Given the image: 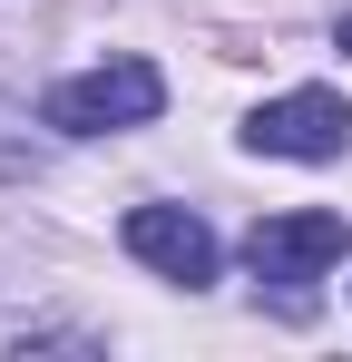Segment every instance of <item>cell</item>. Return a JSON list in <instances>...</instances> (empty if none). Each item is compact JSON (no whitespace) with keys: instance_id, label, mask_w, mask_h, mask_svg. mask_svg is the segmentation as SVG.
<instances>
[{"instance_id":"2","label":"cell","mask_w":352,"mask_h":362,"mask_svg":"<svg viewBox=\"0 0 352 362\" xmlns=\"http://www.w3.org/2000/svg\"><path fill=\"white\" fill-rule=\"evenodd\" d=\"M352 226L333 206H303V216H254V235H245V264L264 274V284H313L323 264H343Z\"/></svg>"},{"instance_id":"5","label":"cell","mask_w":352,"mask_h":362,"mask_svg":"<svg viewBox=\"0 0 352 362\" xmlns=\"http://www.w3.org/2000/svg\"><path fill=\"white\" fill-rule=\"evenodd\" d=\"M343 49H352V10H343Z\"/></svg>"},{"instance_id":"4","label":"cell","mask_w":352,"mask_h":362,"mask_svg":"<svg viewBox=\"0 0 352 362\" xmlns=\"http://www.w3.org/2000/svg\"><path fill=\"white\" fill-rule=\"evenodd\" d=\"M127 255L137 264H157L167 284H216V235H206V216L196 206H127Z\"/></svg>"},{"instance_id":"1","label":"cell","mask_w":352,"mask_h":362,"mask_svg":"<svg viewBox=\"0 0 352 362\" xmlns=\"http://www.w3.org/2000/svg\"><path fill=\"white\" fill-rule=\"evenodd\" d=\"M157 108H167V78H157V59H98V69H78V78H59V88H49V127H59V137L147 127Z\"/></svg>"},{"instance_id":"3","label":"cell","mask_w":352,"mask_h":362,"mask_svg":"<svg viewBox=\"0 0 352 362\" xmlns=\"http://www.w3.org/2000/svg\"><path fill=\"white\" fill-rule=\"evenodd\" d=\"M245 147L323 167V157H343V147H352V108L333 98V88H293V98H264V108L245 118Z\"/></svg>"}]
</instances>
